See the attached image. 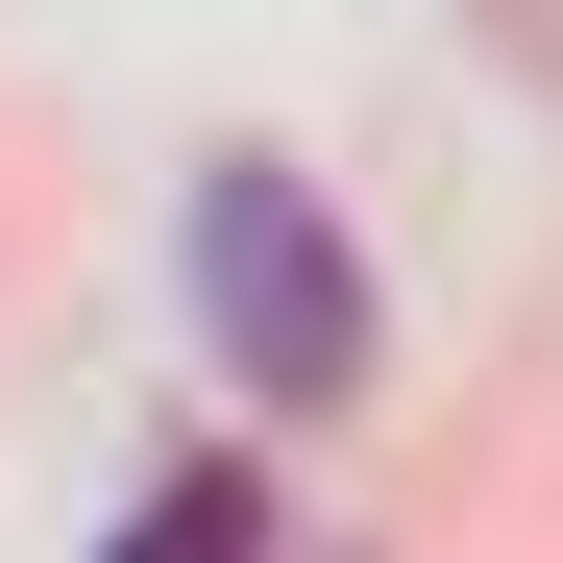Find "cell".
<instances>
[{
	"mask_svg": "<svg viewBox=\"0 0 563 563\" xmlns=\"http://www.w3.org/2000/svg\"><path fill=\"white\" fill-rule=\"evenodd\" d=\"M197 319H221V367L269 417H343L367 393V269H343V221H319V172H197Z\"/></svg>",
	"mask_w": 563,
	"mask_h": 563,
	"instance_id": "1",
	"label": "cell"
}]
</instances>
